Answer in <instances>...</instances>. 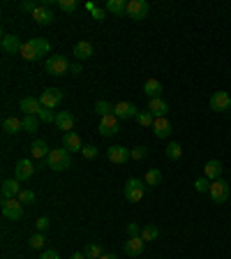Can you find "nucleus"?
I'll return each instance as SVG.
<instances>
[{
	"label": "nucleus",
	"mask_w": 231,
	"mask_h": 259,
	"mask_svg": "<svg viewBox=\"0 0 231 259\" xmlns=\"http://www.w3.org/2000/svg\"><path fill=\"white\" fill-rule=\"evenodd\" d=\"M99 259H118V257H116V255H102Z\"/></svg>",
	"instance_id": "864d4df0"
},
{
	"label": "nucleus",
	"mask_w": 231,
	"mask_h": 259,
	"mask_svg": "<svg viewBox=\"0 0 231 259\" xmlns=\"http://www.w3.org/2000/svg\"><path fill=\"white\" fill-rule=\"evenodd\" d=\"M229 111H231V104H229Z\"/></svg>",
	"instance_id": "5fc2aeb1"
},
{
	"label": "nucleus",
	"mask_w": 231,
	"mask_h": 259,
	"mask_svg": "<svg viewBox=\"0 0 231 259\" xmlns=\"http://www.w3.org/2000/svg\"><path fill=\"white\" fill-rule=\"evenodd\" d=\"M17 199L21 204H33V201H35V192H33V190H21V195H19Z\"/></svg>",
	"instance_id": "ea45409f"
},
{
	"label": "nucleus",
	"mask_w": 231,
	"mask_h": 259,
	"mask_svg": "<svg viewBox=\"0 0 231 259\" xmlns=\"http://www.w3.org/2000/svg\"><path fill=\"white\" fill-rule=\"evenodd\" d=\"M143 180L139 179H130L127 183H125V199L127 201H132V204H136V201H141L143 199Z\"/></svg>",
	"instance_id": "7ed1b4c3"
},
{
	"label": "nucleus",
	"mask_w": 231,
	"mask_h": 259,
	"mask_svg": "<svg viewBox=\"0 0 231 259\" xmlns=\"http://www.w3.org/2000/svg\"><path fill=\"white\" fill-rule=\"evenodd\" d=\"M42 245H44V234L42 232H37V234H33V236H30V248H42Z\"/></svg>",
	"instance_id": "79ce46f5"
},
{
	"label": "nucleus",
	"mask_w": 231,
	"mask_h": 259,
	"mask_svg": "<svg viewBox=\"0 0 231 259\" xmlns=\"http://www.w3.org/2000/svg\"><path fill=\"white\" fill-rule=\"evenodd\" d=\"M162 183V171L160 169H151L146 174V185H160Z\"/></svg>",
	"instance_id": "f704fd0d"
},
{
	"label": "nucleus",
	"mask_w": 231,
	"mask_h": 259,
	"mask_svg": "<svg viewBox=\"0 0 231 259\" xmlns=\"http://www.w3.org/2000/svg\"><path fill=\"white\" fill-rule=\"evenodd\" d=\"M143 245H146V241H143L141 236H132V239H127L125 241V255L127 257H141L143 255Z\"/></svg>",
	"instance_id": "9b49d317"
},
{
	"label": "nucleus",
	"mask_w": 231,
	"mask_h": 259,
	"mask_svg": "<svg viewBox=\"0 0 231 259\" xmlns=\"http://www.w3.org/2000/svg\"><path fill=\"white\" fill-rule=\"evenodd\" d=\"M90 14H93V19H95V21H104V17H107V9H104V7H95Z\"/></svg>",
	"instance_id": "a18cd8bd"
},
{
	"label": "nucleus",
	"mask_w": 231,
	"mask_h": 259,
	"mask_svg": "<svg viewBox=\"0 0 231 259\" xmlns=\"http://www.w3.org/2000/svg\"><path fill=\"white\" fill-rule=\"evenodd\" d=\"M33 19H35L39 26H49V23H54V21H56L54 12H51L49 7H44L42 2H39V7H37L35 12H33Z\"/></svg>",
	"instance_id": "dca6fc26"
},
{
	"label": "nucleus",
	"mask_w": 231,
	"mask_h": 259,
	"mask_svg": "<svg viewBox=\"0 0 231 259\" xmlns=\"http://www.w3.org/2000/svg\"><path fill=\"white\" fill-rule=\"evenodd\" d=\"M30 44L37 49L39 58H42V56H49V51H51V44H49V40H44V37H33Z\"/></svg>",
	"instance_id": "cd10ccee"
},
{
	"label": "nucleus",
	"mask_w": 231,
	"mask_h": 259,
	"mask_svg": "<svg viewBox=\"0 0 231 259\" xmlns=\"http://www.w3.org/2000/svg\"><path fill=\"white\" fill-rule=\"evenodd\" d=\"M19 7L23 9V12H30V14H33V12L39 7V2H35V0H23V2H21Z\"/></svg>",
	"instance_id": "c03bdc74"
},
{
	"label": "nucleus",
	"mask_w": 231,
	"mask_h": 259,
	"mask_svg": "<svg viewBox=\"0 0 231 259\" xmlns=\"http://www.w3.org/2000/svg\"><path fill=\"white\" fill-rule=\"evenodd\" d=\"M204 176L208 180H217L222 176V162L220 160H208L204 167Z\"/></svg>",
	"instance_id": "aec40b11"
},
{
	"label": "nucleus",
	"mask_w": 231,
	"mask_h": 259,
	"mask_svg": "<svg viewBox=\"0 0 231 259\" xmlns=\"http://www.w3.org/2000/svg\"><path fill=\"white\" fill-rule=\"evenodd\" d=\"M229 104H231L229 93H224V90L213 93V98H211V109L213 111H229Z\"/></svg>",
	"instance_id": "f8f14e48"
},
{
	"label": "nucleus",
	"mask_w": 231,
	"mask_h": 259,
	"mask_svg": "<svg viewBox=\"0 0 231 259\" xmlns=\"http://www.w3.org/2000/svg\"><path fill=\"white\" fill-rule=\"evenodd\" d=\"M23 130L35 134L39 130V116H23Z\"/></svg>",
	"instance_id": "c756f323"
},
{
	"label": "nucleus",
	"mask_w": 231,
	"mask_h": 259,
	"mask_svg": "<svg viewBox=\"0 0 231 259\" xmlns=\"http://www.w3.org/2000/svg\"><path fill=\"white\" fill-rule=\"evenodd\" d=\"M83 255H86L88 259H99V257H102V248H99V243H86Z\"/></svg>",
	"instance_id": "2f4dec72"
},
{
	"label": "nucleus",
	"mask_w": 231,
	"mask_h": 259,
	"mask_svg": "<svg viewBox=\"0 0 231 259\" xmlns=\"http://www.w3.org/2000/svg\"><path fill=\"white\" fill-rule=\"evenodd\" d=\"M104 9L111 12V14H116V17H125V14H127V5H125V0H107Z\"/></svg>",
	"instance_id": "bb28decb"
},
{
	"label": "nucleus",
	"mask_w": 231,
	"mask_h": 259,
	"mask_svg": "<svg viewBox=\"0 0 231 259\" xmlns=\"http://www.w3.org/2000/svg\"><path fill=\"white\" fill-rule=\"evenodd\" d=\"M153 132L157 139H167L171 134V123L167 118H155V123H153Z\"/></svg>",
	"instance_id": "4be33fe9"
},
{
	"label": "nucleus",
	"mask_w": 231,
	"mask_h": 259,
	"mask_svg": "<svg viewBox=\"0 0 231 259\" xmlns=\"http://www.w3.org/2000/svg\"><path fill=\"white\" fill-rule=\"evenodd\" d=\"M2 215L7 220H19L23 215V204L19 199H2Z\"/></svg>",
	"instance_id": "423d86ee"
},
{
	"label": "nucleus",
	"mask_w": 231,
	"mask_h": 259,
	"mask_svg": "<svg viewBox=\"0 0 231 259\" xmlns=\"http://www.w3.org/2000/svg\"><path fill=\"white\" fill-rule=\"evenodd\" d=\"M148 2L146 0H130L127 2V17L134 19V21H141V19H146V14H148Z\"/></svg>",
	"instance_id": "6e6552de"
},
{
	"label": "nucleus",
	"mask_w": 231,
	"mask_h": 259,
	"mask_svg": "<svg viewBox=\"0 0 231 259\" xmlns=\"http://www.w3.org/2000/svg\"><path fill=\"white\" fill-rule=\"evenodd\" d=\"M107 158L114 164H125V162L132 158V153L127 151L125 146H111V148H107Z\"/></svg>",
	"instance_id": "9d476101"
},
{
	"label": "nucleus",
	"mask_w": 231,
	"mask_h": 259,
	"mask_svg": "<svg viewBox=\"0 0 231 259\" xmlns=\"http://www.w3.org/2000/svg\"><path fill=\"white\" fill-rule=\"evenodd\" d=\"M136 120H139V125L148 127V125H153V123H155V116H153L151 111H139V114H136Z\"/></svg>",
	"instance_id": "c9c22d12"
},
{
	"label": "nucleus",
	"mask_w": 231,
	"mask_h": 259,
	"mask_svg": "<svg viewBox=\"0 0 231 259\" xmlns=\"http://www.w3.org/2000/svg\"><path fill=\"white\" fill-rule=\"evenodd\" d=\"M21 40L17 35H2V51L5 54H21Z\"/></svg>",
	"instance_id": "412c9836"
},
{
	"label": "nucleus",
	"mask_w": 231,
	"mask_h": 259,
	"mask_svg": "<svg viewBox=\"0 0 231 259\" xmlns=\"http://www.w3.org/2000/svg\"><path fill=\"white\" fill-rule=\"evenodd\" d=\"M35 227H37V232H46L49 229V218H37Z\"/></svg>",
	"instance_id": "49530a36"
},
{
	"label": "nucleus",
	"mask_w": 231,
	"mask_h": 259,
	"mask_svg": "<svg viewBox=\"0 0 231 259\" xmlns=\"http://www.w3.org/2000/svg\"><path fill=\"white\" fill-rule=\"evenodd\" d=\"M33 174H35V164H33V160H19L17 164H14V179L17 180H30L33 179Z\"/></svg>",
	"instance_id": "0eeeda50"
},
{
	"label": "nucleus",
	"mask_w": 231,
	"mask_h": 259,
	"mask_svg": "<svg viewBox=\"0 0 231 259\" xmlns=\"http://www.w3.org/2000/svg\"><path fill=\"white\" fill-rule=\"evenodd\" d=\"M62 146H65L70 153H81L83 151V143H81V139H79V134L77 132H65V137H62Z\"/></svg>",
	"instance_id": "a211bd4d"
},
{
	"label": "nucleus",
	"mask_w": 231,
	"mask_h": 259,
	"mask_svg": "<svg viewBox=\"0 0 231 259\" xmlns=\"http://www.w3.org/2000/svg\"><path fill=\"white\" fill-rule=\"evenodd\" d=\"M30 153H33V158H37V160H46V158H49V153H51V148L46 146V141L35 139V141L30 143Z\"/></svg>",
	"instance_id": "5701e85b"
},
{
	"label": "nucleus",
	"mask_w": 231,
	"mask_h": 259,
	"mask_svg": "<svg viewBox=\"0 0 231 259\" xmlns=\"http://www.w3.org/2000/svg\"><path fill=\"white\" fill-rule=\"evenodd\" d=\"M21 56L26 58V60H39V54H37V49L30 42H26V44L21 46Z\"/></svg>",
	"instance_id": "72a5a7b5"
},
{
	"label": "nucleus",
	"mask_w": 231,
	"mask_h": 259,
	"mask_svg": "<svg viewBox=\"0 0 231 259\" xmlns=\"http://www.w3.org/2000/svg\"><path fill=\"white\" fill-rule=\"evenodd\" d=\"M164 151H167V158H169V160H180V158H183V148H180V143H176V141H171Z\"/></svg>",
	"instance_id": "473e14b6"
},
{
	"label": "nucleus",
	"mask_w": 231,
	"mask_h": 259,
	"mask_svg": "<svg viewBox=\"0 0 231 259\" xmlns=\"http://www.w3.org/2000/svg\"><path fill=\"white\" fill-rule=\"evenodd\" d=\"M2 130L7 134H17L19 130H23V118H17V116H7L2 120Z\"/></svg>",
	"instance_id": "a878e982"
},
{
	"label": "nucleus",
	"mask_w": 231,
	"mask_h": 259,
	"mask_svg": "<svg viewBox=\"0 0 231 259\" xmlns=\"http://www.w3.org/2000/svg\"><path fill=\"white\" fill-rule=\"evenodd\" d=\"M157 236H160V229H157L155 224H146V227L141 229V239L146 243H148V241H155Z\"/></svg>",
	"instance_id": "7c9ffc66"
},
{
	"label": "nucleus",
	"mask_w": 231,
	"mask_h": 259,
	"mask_svg": "<svg viewBox=\"0 0 231 259\" xmlns=\"http://www.w3.org/2000/svg\"><path fill=\"white\" fill-rule=\"evenodd\" d=\"M62 98H65V93H62L60 88H46L44 93L39 95V102H42L44 109H56L62 102Z\"/></svg>",
	"instance_id": "39448f33"
},
{
	"label": "nucleus",
	"mask_w": 231,
	"mask_h": 259,
	"mask_svg": "<svg viewBox=\"0 0 231 259\" xmlns=\"http://www.w3.org/2000/svg\"><path fill=\"white\" fill-rule=\"evenodd\" d=\"M211 199H213L215 204H224L227 199H229V183L227 180H222V179H217V180H213L211 183Z\"/></svg>",
	"instance_id": "20e7f679"
},
{
	"label": "nucleus",
	"mask_w": 231,
	"mask_h": 259,
	"mask_svg": "<svg viewBox=\"0 0 231 259\" xmlns=\"http://www.w3.org/2000/svg\"><path fill=\"white\" fill-rule=\"evenodd\" d=\"M39 120H44V123H56V114H51V109H44L39 111Z\"/></svg>",
	"instance_id": "37998d69"
},
{
	"label": "nucleus",
	"mask_w": 231,
	"mask_h": 259,
	"mask_svg": "<svg viewBox=\"0 0 231 259\" xmlns=\"http://www.w3.org/2000/svg\"><path fill=\"white\" fill-rule=\"evenodd\" d=\"M19 107H21V111H26V116H39L42 102H39V98H23L19 102Z\"/></svg>",
	"instance_id": "4468645a"
},
{
	"label": "nucleus",
	"mask_w": 231,
	"mask_h": 259,
	"mask_svg": "<svg viewBox=\"0 0 231 259\" xmlns=\"http://www.w3.org/2000/svg\"><path fill=\"white\" fill-rule=\"evenodd\" d=\"M99 148L97 146H93V143H88V146H83V151H81V155L86 158V160H93V158H97Z\"/></svg>",
	"instance_id": "58836bf2"
},
{
	"label": "nucleus",
	"mask_w": 231,
	"mask_h": 259,
	"mask_svg": "<svg viewBox=\"0 0 231 259\" xmlns=\"http://www.w3.org/2000/svg\"><path fill=\"white\" fill-rule=\"evenodd\" d=\"M211 183H213V180H208L206 176H199V179L194 180V190L196 192H211Z\"/></svg>",
	"instance_id": "e433bc0d"
},
{
	"label": "nucleus",
	"mask_w": 231,
	"mask_h": 259,
	"mask_svg": "<svg viewBox=\"0 0 231 259\" xmlns=\"http://www.w3.org/2000/svg\"><path fill=\"white\" fill-rule=\"evenodd\" d=\"M44 164L49 169L54 171H65L72 167V158H70V151L67 148H54L49 153V158L44 160Z\"/></svg>",
	"instance_id": "f257e3e1"
},
{
	"label": "nucleus",
	"mask_w": 231,
	"mask_h": 259,
	"mask_svg": "<svg viewBox=\"0 0 231 259\" xmlns=\"http://www.w3.org/2000/svg\"><path fill=\"white\" fill-rule=\"evenodd\" d=\"M70 60H67V56H60V54H56L51 56V58H46V72L51 74V77H62V74H67L70 72Z\"/></svg>",
	"instance_id": "f03ea898"
},
{
	"label": "nucleus",
	"mask_w": 231,
	"mask_h": 259,
	"mask_svg": "<svg viewBox=\"0 0 231 259\" xmlns=\"http://www.w3.org/2000/svg\"><path fill=\"white\" fill-rule=\"evenodd\" d=\"M116 111V104H111V102H107V100H99V102H95V114H99V116H111Z\"/></svg>",
	"instance_id": "c85d7f7f"
},
{
	"label": "nucleus",
	"mask_w": 231,
	"mask_h": 259,
	"mask_svg": "<svg viewBox=\"0 0 231 259\" xmlns=\"http://www.w3.org/2000/svg\"><path fill=\"white\" fill-rule=\"evenodd\" d=\"M118 130H120V123H118L116 114H111V116H104L102 120H99L97 132L102 134V137H114V134H118Z\"/></svg>",
	"instance_id": "1a4fd4ad"
},
{
	"label": "nucleus",
	"mask_w": 231,
	"mask_h": 259,
	"mask_svg": "<svg viewBox=\"0 0 231 259\" xmlns=\"http://www.w3.org/2000/svg\"><path fill=\"white\" fill-rule=\"evenodd\" d=\"M70 259H88V257H86V255H83V252H74V255H72Z\"/></svg>",
	"instance_id": "3c124183"
},
{
	"label": "nucleus",
	"mask_w": 231,
	"mask_h": 259,
	"mask_svg": "<svg viewBox=\"0 0 231 259\" xmlns=\"http://www.w3.org/2000/svg\"><path fill=\"white\" fill-rule=\"evenodd\" d=\"M143 93L148 95V98H162V83L157 79H146V83H143Z\"/></svg>",
	"instance_id": "393cba45"
},
{
	"label": "nucleus",
	"mask_w": 231,
	"mask_h": 259,
	"mask_svg": "<svg viewBox=\"0 0 231 259\" xmlns=\"http://www.w3.org/2000/svg\"><path fill=\"white\" fill-rule=\"evenodd\" d=\"M130 153H132V160H146L148 158V148L146 146H134Z\"/></svg>",
	"instance_id": "4c0bfd02"
},
{
	"label": "nucleus",
	"mask_w": 231,
	"mask_h": 259,
	"mask_svg": "<svg viewBox=\"0 0 231 259\" xmlns=\"http://www.w3.org/2000/svg\"><path fill=\"white\" fill-rule=\"evenodd\" d=\"M127 234H130V239H132V236H141V227L136 222H130L127 224Z\"/></svg>",
	"instance_id": "de8ad7c7"
},
{
	"label": "nucleus",
	"mask_w": 231,
	"mask_h": 259,
	"mask_svg": "<svg viewBox=\"0 0 231 259\" xmlns=\"http://www.w3.org/2000/svg\"><path fill=\"white\" fill-rule=\"evenodd\" d=\"M72 54H74V58H79V60H88L90 56H93V44H90L88 40H81V42L74 44Z\"/></svg>",
	"instance_id": "6ab92c4d"
},
{
	"label": "nucleus",
	"mask_w": 231,
	"mask_h": 259,
	"mask_svg": "<svg viewBox=\"0 0 231 259\" xmlns=\"http://www.w3.org/2000/svg\"><path fill=\"white\" fill-rule=\"evenodd\" d=\"M58 7H60L62 12H74V9L79 7V2H77V0H58Z\"/></svg>",
	"instance_id": "a19ab883"
},
{
	"label": "nucleus",
	"mask_w": 231,
	"mask_h": 259,
	"mask_svg": "<svg viewBox=\"0 0 231 259\" xmlns=\"http://www.w3.org/2000/svg\"><path fill=\"white\" fill-rule=\"evenodd\" d=\"M97 7V5H95V2H86V9H88V12H93V9Z\"/></svg>",
	"instance_id": "603ef678"
},
{
	"label": "nucleus",
	"mask_w": 231,
	"mask_h": 259,
	"mask_svg": "<svg viewBox=\"0 0 231 259\" xmlns=\"http://www.w3.org/2000/svg\"><path fill=\"white\" fill-rule=\"evenodd\" d=\"M148 111H151L155 118H167V114H169V104H167L162 98H153L151 102H148Z\"/></svg>",
	"instance_id": "2eb2a0df"
},
{
	"label": "nucleus",
	"mask_w": 231,
	"mask_h": 259,
	"mask_svg": "<svg viewBox=\"0 0 231 259\" xmlns=\"http://www.w3.org/2000/svg\"><path fill=\"white\" fill-rule=\"evenodd\" d=\"M56 125L65 130V132H72V127H74V116H72L70 111H58L56 114Z\"/></svg>",
	"instance_id": "b1692460"
},
{
	"label": "nucleus",
	"mask_w": 231,
	"mask_h": 259,
	"mask_svg": "<svg viewBox=\"0 0 231 259\" xmlns=\"http://www.w3.org/2000/svg\"><path fill=\"white\" fill-rule=\"evenodd\" d=\"M70 72H72V74H81V65L79 63H72L70 65Z\"/></svg>",
	"instance_id": "8fccbe9b"
},
{
	"label": "nucleus",
	"mask_w": 231,
	"mask_h": 259,
	"mask_svg": "<svg viewBox=\"0 0 231 259\" xmlns=\"http://www.w3.org/2000/svg\"><path fill=\"white\" fill-rule=\"evenodd\" d=\"M39 259H60V257H58V252H56V250H44Z\"/></svg>",
	"instance_id": "09e8293b"
},
{
	"label": "nucleus",
	"mask_w": 231,
	"mask_h": 259,
	"mask_svg": "<svg viewBox=\"0 0 231 259\" xmlns=\"http://www.w3.org/2000/svg\"><path fill=\"white\" fill-rule=\"evenodd\" d=\"M114 114H116V118H118V120H120V118H136L139 109L134 107L132 102H118Z\"/></svg>",
	"instance_id": "f3484780"
},
{
	"label": "nucleus",
	"mask_w": 231,
	"mask_h": 259,
	"mask_svg": "<svg viewBox=\"0 0 231 259\" xmlns=\"http://www.w3.org/2000/svg\"><path fill=\"white\" fill-rule=\"evenodd\" d=\"M2 199H17L19 195H21V180L17 179H7V180H2Z\"/></svg>",
	"instance_id": "ddd939ff"
}]
</instances>
